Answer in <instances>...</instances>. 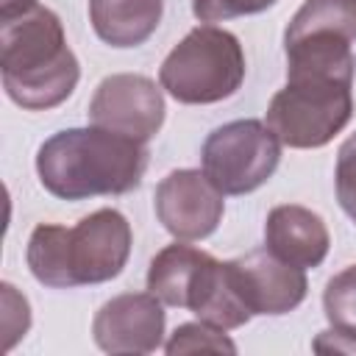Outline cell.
Segmentation results:
<instances>
[{
  "label": "cell",
  "instance_id": "cell-1",
  "mask_svg": "<svg viewBox=\"0 0 356 356\" xmlns=\"http://www.w3.org/2000/svg\"><path fill=\"white\" fill-rule=\"evenodd\" d=\"M145 170V142L97 125L58 131L44 139L36 153V175L42 186L61 200L125 195L142 184Z\"/></svg>",
  "mask_w": 356,
  "mask_h": 356
},
{
  "label": "cell",
  "instance_id": "cell-15",
  "mask_svg": "<svg viewBox=\"0 0 356 356\" xmlns=\"http://www.w3.org/2000/svg\"><path fill=\"white\" fill-rule=\"evenodd\" d=\"M323 312L337 334L356 342V264L328 278L323 292Z\"/></svg>",
  "mask_w": 356,
  "mask_h": 356
},
{
  "label": "cell",
  "instance_id": "cell-8",
  "mask_svg": "<svg viewBox=\"0 0 356 356\" xmlns=\"http://www.w3.org/2000/svg\"><path fill=\"white\" fill-rule=\"evenodd\" d=\"M153 203L164 231L184 242L211 236L225 211L222 192L203 170H172L159 181Z\"/></svg>",
  "mask_w": 356,
  "mask_h": 356
},
{
  "label": "cell",
  "instance_id": "cell-20",
  "mask_svg": "<svg viewBox=\"0 0 356 356\" xmlns=\"http://www.w3.org/2000/svg\"><path fill=\"white\" fill-rule=\"evenodd\" d=\"M31 6H36V0H0V19L17 17V14L28 11Z\"/></svg>",
  "mask_w": 356,
  "mask_h": 356
},
{
  "label": "cell",
  "instance_id": "cell-6",
  "mask_svg": "<svg viewBox=\"0 0 356 356\" xmlns=\"http://www.w3.org/2000/svg\"><path fill=\"white\" fill-rule=\"evenodd\" d=\"M200 161L222 195H248L273 178L281 139L261 120H234L206 136Z\"/></svg>",
  "mask_w": 356,
  "mask_h": 356
},
{
  "label": "cell",
  "instance_id": "cell-3",
  "mask_svg": "<svg viewBox=\"0 0 356 356\" xmlns=\"http://www.w3.org/2000/svg\"><path fill=\"white\" fill-rule=\"evenodd\" d=\"M131 222L117 209H97L72 228L39 222L28 239L33 278L53 289L103 284L122 273L131 256Z\"/></svg>",
  "mask_w": 356,
  "mask_h": 356
},
{
  "label": "cell",
  "instance_id": "cell-9",
  "mask_svg": "<svg viewBox=\"0 0 356 356\" xmlns=\"http://www.w3.org/2000/svg\"><path fill=\"white\" fill-rule=\"evenodd\" d=\"M231 284L250 314H286L298 309L309 292L306 273L286 264L267 248L248 250L225 261Z\"/></svg>",
  "mask_w": 356,
  "mask_h": 356
},
{
  "label": "cell",
  "instance_id": "cell-10",
  "mask_svg": "<svg viewBox=\"0 0 356 356\" xmlns=\"http://www.w3.org/2000/svg\"><path fill=\"white\" fill-rule=\"evenodd\" d=\"M164 325V303L153 292H125L97 309L92 337L106 353H153L161 348Z\"/></svg>",
  "mask_w": 356,
  "mask_h": 356
},
{
  "label": "cell",
  "instance_id": "cell-14",
  "mask_svg": "<svg viewBox=\"0 0 356 356\" xmlns=\"http://www.w3.org/2000/svg\"><path fill=\"white\" fill-rule=\"evenodd\" d=\"M164 14V0H89V22L111 47L147 42Z\"/></svg>",
  "mask_w": 356,
  "mask_h": 356
},
{
  "label": "cell",
  "instance_id": "cell-18",
  "mask_svg": "<svg viewBox=\"0 0 356 356\" xmlns=\"http://www.w3.org/2000/svg\"><path fill=\"white\" fill-rule=\"evenodd\" d=\"M278 0H192V14L200 22H222L234 17L261 14Z\"/></svg>",
  "mask_w": 356,
  "mask_h": 356
},
{
  "label": "cell",
  "instance_id": "cell-11",
  "mask_svg": "<svg viewBox=\"0 0 356 356\" xmlns=\"http://www.w3.org/2000/svg\"><path fill=\"white\" fill-rule=\"evenodd\" d=\"M356 44V0H306L284 31L286 56H348Z\"/></svg>",
  "mask_w": 356,
  "mask_h": 356
},
{
  "label": "cell",
  "instance_id": "cell-4",
  "mask_svg": "<svg viewBox=\"0 0 356 356\" xmlns=\"http://www.w3.org/2000/svg\"><path fill=\"white\" fill-rule=\"evenodd\" d=\"M356 64H286V83L267 106V125L281 145L314 150L353 117Z\"/></svg>",
  "mask_w": 356,
  "mask_h": 356
},
{
  "label": "cell",
  "instance_id": "cell-16",
  "mask_svg": "<svg viewBox=\"0 0 356 356\" xmlns=\"http://www.w3.org/2000/svg\"><path fill=\"white\" fill-rule=\"evenodd\" d=\"M164 350H167L170 356H175V353H197V350L236 353V345L225 337L222 328L197 320V323H184V325H178V328L170 334Z\"/></svg>",
  "mask_w": 356,
  "mask_h": 356
},
{
  "label": "cell",
  "instance_id": "cell-12",
  "mask_svg": "<svg viewBox=\"0 0 356 356\" xmlns=\"http://www.w3.org/2000/svg\"><path fill=\"white\" fill-rule=\"evenodd\" d=\"M264 248L273 250L286 264L300 270L320 267L328 256L331 236L320 214L306 206L284 203L267 214L264 222Z\"/></svg>",
  "mask_w": 356,
  "mask_h": 356
},
{
  "label": "cell",
  "instance_id": "cell-13",
  "mask_svg": "<svg viewBox=\"0 0 356 356\" xmlns=\"http://www.w3.org/2000/svg\"><path fill=\"white\" fill-rule=\"evenodd\" d=\"M214 261L217 259L211 253L184 245V239H178L153 256L147 270V292H153L164 306L192 312Z\"/></svg>",
  "mask_w": 356,
  "mask_h": 356
},
{
  "label": "cell",
  "instance_id": "cell-17",
  "mask_svg": "<svg viewBox=\"0 0 356 356\" xmlns=\"http://www.w3.org/2000/svg\"><path fill=\"white\" fill-rule=\"evenodd\" d=\"M334 186H337V200H339L342 211L356 222V134H350L339 145Z\"/></svg>",
  "mask_w": 356,
  "mask_h": 356
},
{
  "label": "cell",
  "instance_id": "cell-7",
  "mask_svg": "<svg viewBox=\"0 0 356 356\" xmlns=\"http://www.w3.org/2000/svg\"><path fill=\"white\" fill-rule=\"evenodd\" d=\"M164 95L156 81L136 72H117L97 83L89 100V122L136 142H150L164 125Z\"/></svg>",
  "mask_w": 356,
  "mask_h": 356
},
{
  "label": "cell",
  "instance_id": "cell-19",
  "mask_svg": "<svg viewBox=\"0 0 356 356\" xmlns=\"http://www.w3.org/2000/svg\"><path fill=\"white\" fill-rule=\"evenodd\" d=\"M3 289V334H6V350L14 348V342L19 337H25V331L31 328V309L25 295H19L8 281L0 284Z\"/></svg>",
  "mask_w": 356,
  "mask_h": 356
},
{
  "label": "cell",
  "instance_id": "cell-2",
  "mask_svg": "<svg viewBox=\"0 0 356 356\" xmlns=\"http://www.w3.org/2000/svg\"><path fill=\"white\" fill-rule=\"evenodd\" d=\"M0 75L6 95L28 111L56 108L72 95L81 67L56 11L36 3L0 19Z\"/></svg>",
  "mask_w": 356,
  "mask_h": 356
},
{
  "label": "cell",
  "instance_id": "cell-5",
  "mask_svg": "<svg viewBox=\"0 0 356 356\" xmlns=\"http://www.w3.org/2000/svg\"><path fill=\"white\" fill-rule=\"evenodd\" d=\"M245 81L239 39L211 22L192 28L161 61V89L186 106H209L231 97Z\"/></svg>",
  "mask_w": 356,
  "mask_h": 356
}]
</instances>
